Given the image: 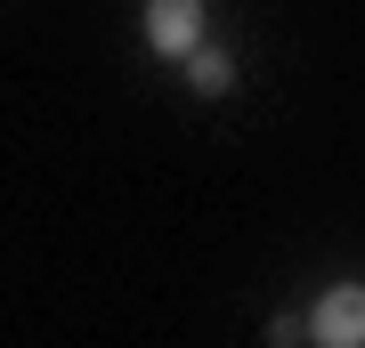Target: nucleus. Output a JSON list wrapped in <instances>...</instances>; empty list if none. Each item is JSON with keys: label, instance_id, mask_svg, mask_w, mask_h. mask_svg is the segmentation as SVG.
<instances>
[{"label": "nucleus", "instance_id": "f257e3e1", "mask_svg": "<svg viewBox=\"0 0 365 348\" xmlns=\"http://www.w3.org/2000/svg\"><path fill=\"white\" fill-rule=\"evenodd\" d=\"M309 340L325 348H365V284H333L325 300L309 308Z\"/></svg>", "mask_w": 365, "mask_h": 348}, {"label": "nucleus", "instance_id": "f03ea898", "mask_svg": "<svg viewBox=\"0 0 365 348\" xmlns=\"http://www.w3.org/2000/svg\"><path fill=\"white\" fill-rule=\"evenodd\" d=\"M203 41V0H146V49L187 57Z\"/></svg>", "mask_w": 365, "mask_h": 348}, {"label": "nucleus", "instance_id": "7ed1b4c3", "mask_svg": "<svg viewBox=\"0 0 365 348\" xmlns=\"http://www.w3.org/2000/svg\"><path fill=\"white\" fill-rule=\"evenodd\" d=\"M187 81H195L203 97H220V90H235V65H227L220 49H203V41H195V49H187Z\"/></svg>", "mask_w": 365, "mask_h": 348}]
</instances>
